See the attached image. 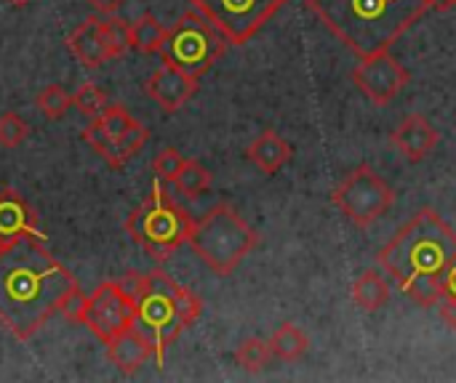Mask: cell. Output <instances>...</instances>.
<instances>
[{"mask_svg":"<svg viewBox=\"0 0 456 383\" xmlns=\"http://www.w3.org/2000/svg\"><path fill=\"white\" fill-rule=\"evenodd\" d=\"M77 280L56 261L43 240H19L0 256V325L29 341L56 312Z\"/></svg>","mask_w":456,"mask_h":383,"instance_id":"obj_1","label":"cell"},{"mask_svg":"<svg viewBox=\"0 0 456 383\" xmlns=\"http://www.w3.org/2000/svg\"><path fill=\"white\" fill-rule=\"evenodd\" d=\"M456 259V232L436 213L422 208L377 256L379 267L417 307H441L444 275Z\"/></svg>","mask_w":456,"mask_h":383,"instance_id":"obj_2","label":"cell"},{"mask_svg":"<svg viewBox=\"0 0 456 383\" xmlns=\"http://www.w3.org/2000/svg\"><path fill=\"white\" fill-rule=\"evenodd\" d=\"M305 5L361 59L390 51L430 8L428 0H307Z\"/></svg>","mask_w":456,"mask_h":383,"instance_id":"obj_3","label":"cell"},{"mask_svg":"<svg viewBox=\"0 0 456 383\" xmlns=\"http://www.w3.org/2000/svg\"><path fill=\"white\" fill-rule=\"evenodd\" d=\"M190 248L216 275H232L238 264L256 248L259 235L227 203L211 208L190 232Z\"/></svg>","mask_w":456,"mask_h":383,"instance_id":"obj_4","label":"cell"},{"mask_svg":"<svg viewBox=\"0 0 456 383\" xmlns=\"http://www.w3.org/2000/svg\"><path fill=\"white\" fill-rule=\"evenodd\" d=\"M192 227L195 219L160 184H152V192L126 219L128 237L158 264L190 240Z\"/></svg>","mask_w":456,"mask_h":383,"instance_id":"obj_5","label":"cell"},{"mask_svg":"<svg viewBox=\"0 0 456 383\" xmlns=\"http://www.w3.org/2000/svg\"><path fill=\"white\" fill-rule=\"evenodd\" d=\"M224 48L227 40L222 37V32L198 11H190L179 16L176 24L166 32L160 56L166 64H174L200 80L222 59Z\"/></svg>","mask_w":456,"mask_h":383,"instance_id":"obj_6","label":"cell"},{"mask_svg":"<svg viewBox=\"0 0 456 383\" xmlns=\"http://www.w3.org/2000/svg\"><path fill=\"white\" fill-rule=\"evenodd\" d=\"M176 293L179 283L171 280L163 269H155L147 275V291L136 301V328L152 341L158 368L163 365L168 347L187 328L176 307Z\"/></svg>","mask_w":456,"mask_h":383,"instance_id":"obj_7","label":"cell"},{"mask_svg":"<svg viewBox=\"0 0 456 383\" xmlns=\"http://www.w3.org/2000/svg\"><path fill=\"white\" fill-rule=\"evenodd\" d=\"M331 200L347 221L366 229L390 211V205L395 203V192L371 165H358L334 189Z\"/></svg>","mask_w":456,"mask_h":383,"instance_id":"obj_8","label":"cell"},{"mask_svg":"<svg viewBox=\"0 0 456 383\" xmlns=\"http://www.w3.org/2000/svg\"><path fill=\"white\" fill-rule=\"evenodd\" d=\"M286 0H190V5L208 19L230 45L248 43Z\"/></svg>","mask_w":456,"mask_h":383,"instance_id":"obj_9","label":"cell"},{"mask_svg":"<svg viewBox=\"0 0 456 383\" xmlns=\"http://www.w3.org/2000/svg\"><path fill=\"white\" fill-rule=\"evenodd\" d=\"M83 325H88V331L102 344H110L112 339L136 325V304L118 288L115 280L99 283L91 293Z\"/></svg>","mask_w":456,"mask_h":383,"instance_id":"obj_10","label":"cell"},{"mask_svg":"<svg viewBox=\"0 0 456 383\" xmlns=\"http://www.w3.org/2000/svg\"><path fill=\"white\" fill-rule=\"evenodd\" d=\"M353 83L366 99H371L377 107H385L409 85V72L401 67L398 59H393L390 51H379L361 59V64L353 69Z\"/></svg>","mask_w":456,"mask_h":383,"instance_id":"obj_11","label":"cell"},{"mask_svg":"<svg viewBox=\"0 0 456 383\" xmlns=\"http://www.w3.org/2000/svg\"><path fill=\"white\" fill-rule=\"evenodd\" d=\"M144 91L147 96L163 109V112H179L198 91V77L187 75L184 69L174 67V64H166L158 67L147 83H144Z\"/></svg>","mask_w":456,"mask_h":383,"instance_id":"obj_12","label":"cell"},{"mask_svg":"<svg viewBox=\"0 0 456 383\" xmlns=\"http://www.w3.org/2000/svg\"><path fill=\"white\" fill-rule=\"evenodd\" d=\"M0 240L5 245L19 240H45L32 205L13 189L0 192Z\"/></svg>","mask_w":456,"mask_h":383,"instance_id":"obj_13","label":"cell"},{"mask_svg":"<svg viewBox=\"0 0 456 383\" xmlns=\"http://www.w3.org/2000/svg\"><path fill=\"white\" fill-rule=\"evenodd\" d=\"M393 147L409 160V163H422L441 141V133L433 128V123L425 115H409L390 136Z\"/></svg>","mask_w":456,"mask_h":383,"instance_id":"obj_14","label":"cell"},{"mask_svg":"<svg viewBox=\"0 0 456 383\" xmlns=\"http://www.w3.org/2000/svg\"><path fill=\"white\" fill-rule=\"evenodd\" d=\"M155 357V347L152 341L134 325L126 333H120L118 339H112L107 344V360L123 373V376H134L142 371V365H147V360Z\"/></svg>","mask_w":456,"mask_h":383,"instance_id":"obj_15","label":"cell"},{"mask_svg":"<svg viewBox=\"0 0 456 383\" xmlns=\"http://www.w3.org/2000/svg\"><path fill=\"white\" fill-rule=\"evenodd\" d=\"M67 45L83 67H88V69L102 67L110 59L107 43H104V29H102V16H86L83 24H77L69 32Z\"/></svg>","mask_w":456,"mask_h":383,"instance_id":"obj_16","label":"cell"},{"mask_svg":"<svg viewBox=\"0 0 456 383\" xmlns=\"http://www.w3.org/2000/svg\"><path fill=\"white\" fill-rule=\"evenodd\" d=\"M291 155H294V147L283 139V136H278L275 131H265V133H259L251 144H248V149H246V157L262 171V173H278L289 160H291Z\"/></svg>","mask_w":456,"mask_h":383,"instance_id":"obj_17","label":"cell"},{"mask_svg":"<svg viewBox=\"0 0 456 383\" xmlns=\"http://www.w3.org/2000/svg\"><path fill=\"white\" fill-rule=\"evenodd\" d=\"M350 293H353L355 307L363 309V312H369V315L385 309L387 301H390V285H387L385 277H382L379 272H374V269L363 272V275L353 283Z\"/></svg>","mask_w":456,"mask_h":383,"instance_id":"obj_18","label":"cell"},{"mask_svg":"<svg viewBox=\"0 0 456 383\" xmlns=\"http://www.w3.org/2000/svg\"><path fill=\"white\" fill-rule=\"evenodd\" d=\"M150 139V131H147V125H142V123H134L120 139H112V141H104L96 152L112 165V168H123L142 147H144V141Z\"/></svg>","mask_w":456,"mask_h":383,"instance_id":"obj_19","label":"cell"},{"mask_svg":"<svg viewBox=\"0 0 456 383\" xmlns=\"http://www.w3.org/2000/svg\"><path fill=\"white\" fill-rule=\"evenodd\" d=\"M270 349H273V357L283 360V363H297L305 357V352L310 349V339L307 333L294 325V323H283L273 339H270Z\"/></svg>","mask_w":456,"mask_h":383,"instance_id":"obj_20","label":"cell"},{"mask_svg":"<svg viewBox=\"0 0 456 383\" xmlns=\"http://www.w3.org/2000/svg\"><path fill=\"white\" fill-rule=\"evenodd\" d=\"M166 27L152 16V13H142L134 24H131V43L139 53H160L163 40H166Z\"/></svg>","mask_w":456,"mask_h":383,"instance_id":"obj_21","label":"cell"},{"mask_svg":"<svg viewBox=\"0 0 456 383\" xmlns=\"http://www.w3.org/2000/svg\"><path fill=\"white\" fill-rule=\"evenodd\" d=\"M273 360V349L270 341L262 339H243L240 347L235 349V363L246 371V373H262Z\"/></svg>","mask_w":456,"mask_h":383,"instance_id":"obj_22","label":"cell"},{"mask_svg":"<svg viewBox=\"0 0 456 383\" xmlns=\"http://www.w3.org/2000/svg\"><path fill=\"white\" fill-rule=\"evenodd\" d=\"M102 29H104V43H107V51H110V59H120L126 56L134 43H131V24L123 21L120 16L110 13L102 19Z\"/></svg>","mask_w":456,"mask_h":383,"instance_id":"obj_23","label":"cell"},{"mask_svg":"<svg viewBox=\"0 0 456 383\" xmlns=\"http://www.w3.org/2000/svg\"><path fill=\"white\" fill-rule=\"evenodd\" d=\"M174 184L179 187L182 195H187V197H200V195L211 187V173H208V168H203L198 160H184V165H182V171H179V176H176Z\"/></svg>","mask_w":456,"mask_h":383,"instance_id":"obj_24","label":"cell"},{"mask_svg":"<svg viewBox=\"0 0 456 383\" xmlns=\"http://www.w3.org/2000/svg\"><path fill=\"white\" fill-rule=\"evenodd\" d=\"M72 107L80 112V115H86V117H99L104 109H107V96H104V91L96 85V83H83V85H77V91L72 93Z\"/></svg>","mask_w":456,"mask_h":383,"instance_id":"obj_25","label":"cell"},{"mask_svg":"<svg viewBox=\"0 0 456 383\" xmlns=\"http://www.w3.org/2000/svg\"><path fill=\"white\" fill-rule=\"evenodd\" d=\"M37 109L48 117V120H59L64 117V112L72 107V96L61 88V85H45L37 99H35Z\"/></svg>","mask_w":456,"mask_h":383,"instance_id":"obj_26","label":"cell"},{"mask_svg":"<svg viewBox=\"0 0 456 383\" xmlns=\"http://www.w3.org/2000/svg\"><path fill=\"white\" fill-rule=\"evenodd\" d=\"M88 301H91V296H88V293H83V291H80V285L75 283V285L61 296V301H59L56 312H59L67 323L80 325V323H86Z\"/></svg>","mask_w":456,"mask_h":383,"instance_id":"obj_27","label":"cell"},{"mask_svg":"<svg viewBox=\"0 0 456 383\" xmlns=\"http://www.w3.org/2000/svg\"><path fill=\"white\" fill-rule=\"evenodd\" d=\"M29 136V125L24 117H19L16 112H3L0 115V147L13 149L19 144H24Z\"/></svg>","mask_w":456,"mask_h":383,"instance_id":"obj_28","label":"cell"},{"mask_svg":"<svg viewBox=\"0 0 456 383\" xmlns=\"http://www.w3.org/2000/svg\"><path fill=\"white\" fill-rule=\"evenodd\" d=\"M182 165H184V157H182L174 147H166V149H163V152H158V157L152 160V171H155V176H158L160 181H168V184H174V181H176V176H179Z\"/></svg>","mask_w":456,"mask_h":383,"instance_id":"obj_29","label":"cell"},{"mask_svg":"<svg viewBox=\"0 0 456 383\" xmlns=\"http://www.w3.org/2000/svg\"><path fill=\"white\" fill-rule=\"evenodd\" d=\"M118 283V288L136 304L139 299H142V293L147 291V275H142V272H126L123 277H118L115 280Z\"/></svg>","mask_w":456,"mask_h":383,"instance_id":"obj_30","label":"cell"},{"mask_svg":"<svg viewBox=\"0 0 456 383\" xmlns=\"http://www.w3.org/2000/svg\"><path fill=\"white\" fill-rule=\"evenodd\" d=\"M444 296H446V301H456V259L444 275Z\"/></svg>","mask_w":456,"mask_h":383,"instance_id":"obj_31","label":"cell"},{"mask_svg":"<svg viewBox=\"0 0 456 383\" xmlns=\"http://www.w3.org/2000/svg\"><path fill=\"white\" fill-rule=\"evenodd\" d=\"M88 3L94 5V11H99V13H104V16L118 13V11L126 5V0H88Z\"/></svg>","mask_w":456,"mask_h":383,"instance_id":"obj_32","label":"cell"},{"mask_svg":"<svg viewBox=\"0 0 456 383\" xmlns=\"http://www.w3.org/2000/svg\"><path fill=\"white\" fill-rule=\"evenodd\" d=\"M438 309H441L444 323H446V325H449V328L456 333V301H444Z\"/></svg>","mask_w":456,"mask_h":383,"instance_id":"obj_33","label":"cell"},{"mask_svg":"<svg viewBox=\"0 0 456 383\" xmlns=\"http://www.w3.org/2000/svg\"><path fill=\"white\" fill-rule=\"evenodd\" d=\"M428 5L436 11H449V8H454V0H428Z\"/></svg>","mask_w":456,"mask_h":383,"instance_id":"obj_34","label":"cell"},{"mask_svg":"<svg viewBox=\"0 0 456 383\" xmlns=\"http://www.w3.org/2000/svg\"><path fill=\"white\" fill-rule=\"evenodd\" d=\"M8 3H11V5H19V8H21V5H27L29 0H8Z\"/></svg>","mask_w":456,"mask_h":383,"instance_id":"obj_35","label":"cell"},{"mask_svg":"<svg viewBox=\"0 0 456 383\" xmlns=\"http://www.w3.org/2000/svg\"><path fill=\"white\" fill-rule=\"evenodd\" d=\"M5 248H8V245H5V243L0 240V256H3V251H5Z\"/></svg>","mask_w":456,"mask_h":383,"instance_id":"obj_36","label":"cell"},{"mask_svg":"<svg viewBox=\"0 0 456 383\" xmlns=\"http://www.w3.org/2000/svg\"><path fill=\"white\" fill-rule=\"evenodd\" d=\"M454 8H456V0H454Z\"/></svg>","mask_w":456,"mask_h":383,"instance_id":"obj_37","label":"cell"}]
</instances>
